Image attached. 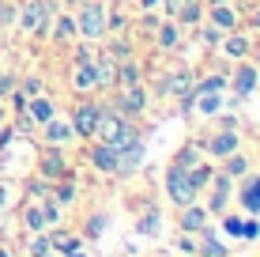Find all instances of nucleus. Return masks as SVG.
Instances as JSON below:
<instances>
[{"mask_svg":"<svg viewBox=\"0 0 260 257\" xmlns=\"http://www.w3.org/2000/svg\"><path fill=\"white\" fill-rule=\"evenodd\" d=\"M170 193H174V201H181V205L192 201L196 185H192V178H185V166H174V170H170Z\"/></svg>","mask_w":260,"mask_h":257,"instance_id":"f257e3e1","label":"nucleus"},{"mask_svg":"<svg viewBox=\"0 0 260 257\" xmlns=\"http://www.w3.org/2000/svg\"><path fill=\"white\" fill-rule=\"evenodd\" d=\"M98 121H102V110H98V106H83V110H79V118H76V132L91 136Z\"/></svg>","mask_w":260,"mask_h":257,"instance_id":"f03ea898","label":"nucleus"},{"mask_svg":"<svg viewBox=\"0 0 260 257\" xmlns=\"http://www.w3.org/2000/svg\"><path fill=\"white\" fill-rule=\"evenodd\" d=\"M94 166H98V170H106V174H113V170H117V152H113V148L110 144H102V148H94Z\"/></svg>","mask_w":260,"mask_h":257,"instance_id":"7ed1b4c3","label":"nucleus"},{"mask_svg":"<svg viewBox=\"0 0 260 257\" xmlns=\"http://www.w3.org/2000/svg\"><path fill=\"white\" fill-rule=\"evenodd\" d=\"M234 144H238L234 132H222V136H215V140H211V155H226V152H234Z\"/></svg>","mask_w":260,"mask_h":257,"instance_id":"20e7f679","label":"nucleus"},{"mask_svg":"<svg viewBox=\"0 0 260 257\" xmlns=\"http://www.w3.org/2000/svg\"><path fill=\"white\" fill-rule=\"evenodd\" d=\"M234 87H238V95H249L256 87V72H253V68H241L238 79H234Z\"/></svg>","mask_w":260,"mask_h":257,"instance_id":"39448f33","label":"nucleus"},{"mask_svg":"<svg viewBox=\"0 0 260 257\" xmlns=\"http://www.w3.org/2000/svg\"><path fill=\"white\" fill-rule=\"evenodd\" d=\"M102 26H106V19H102V8H91V12L83 15V31H87V34H98Z\"/></svg>","mask_w":260,"mask_h":257,"instance_id":"423d86ee","label":"nucleus"},{"mask_svg":"<svg viewBox=\"0 0 260 257\" xmlns=\"http://www.w3.org/2000/svg\"><path fill=\"white\" fill-rule=\"evenodd\" d=\"M42 19H46V4H30V8H26V15H23V23L30 26V31H38Z\"/></svg>","mask_w":260,"mask_h":257,"instance_id":"0eeeda50","label":"nucleus"},{"mask_svg":"<svg viewBox=\"0 0 260 257\" xmlns=\"http://www.w3.org/2000/svg\"><path fill=\"white\" fill-rule=\"evenodd\" d=\"M166 8L174 15H185V19H196V8H192V0H166Z\"/></svg>","mask_w":260,"mask_h":257,"instance_id":"6e6552de","label":"nucleus"},{"mask_svg":"<svg viewBox=\"0 0 260 257\" xmlns=\"http://www.w3.org/2000/svg\"><path fill=\"white\" fill-rule=\"evenodd\" d=\"M241 201H245V208L249 212H260V182H253L245 193H241Z\"/></svg>","mask_w":260,"mask_h":257,"instance_id":"1a4fd4ad","label":"nucleus"},{"mask_svg":"<svg viewBox=\"0 0 260 257\" xmlns=\"http://www.w3.org/2000/svg\"><path fill=\"white\" fill-rule=\"evenodd\" d=\"M121 110H128V113L143 110V95L136 91V87H132V91H128V95H124V99H121Z\"/></svg>","mask_w":260,"mask_h":257,"instance_id":"9d476101","label":"nucleus"},{"mask_svg":"<svg viewBox=\"0 0 260 257\" xmlns=\"http://www.w3.org/2000/svg\"><path fill=\"white\" fill-rule=\"evenodd\" d=\"M68 132H72L68 125H60V121H53V125H49V140H53V144H60V140L68 136Z\"/></svg>","mask_w":260,"mask_h":257,"instance_id":"9b49d317","label":"nucleus"},{"mask_svg":"<svg viewBox=\"0 0 260 257\" xmlns=\"http://www.w3.org/2000/svg\"><path fill=\"white\" fill-rule=\"evenodd\" d=\"M30 113H34V118H38V121H49V118H53L49 102H34V106H30Z\"/></svg>","mask_w":260,"mask_h":257,"instance_id":"f8f14e48","label":"nucleus"},{"mask_svg":"<svg viewBox=\"0 0 260 257\" xmlns=\"http://www.w3.org/2000/svg\"><path fill=\"white\" fill-rule=\"evenodd\" d=\"M76 83H79V87H91V83H94V68H79Z\"/></svg>","mask_w":260,"mask_h":257,"instance_id":"ddd939ff","label":"nucleus"},{"mask_svg":"<svg viewBox=\"0 0 260 257\" xmlns=\"http://www.w3.org/2000/svg\"><path fill=\"white\" fill-rule=\"evenodd\" d=\"M200 223H204V212H196V208L185 212V227H200Z\"/></svg>","mask_w":260,"mask_h":257,"instance_id":"4468645a","label":"nucleus"},{"mask_svg":"<svg viewBox=\"0 0 260 257\" xmlns=\"http://www.w3.org/2000/svg\"><path fill=\"white\" fill-rule=\"evenodd\" d=\"M226 49L234 53V57H241V53L249 49V42H245V38H230V46H226Z\"/></svg>","mask_w":260,"mask_h":257,"instance_id":"2eb2a0df","label":"nucleus"},{"mask_svg":"<svg viewBox=\"0 0 260 257\" xmlns=\"http://www.w3.org/2000/svg\"><path fill=\"white\" fill-rule=\"evenodd\" d=\"M204 250H208V257H226V250H222L215 238H208V242H204Z\"/></svg>","mask_w":260,"mask_h":257,"instance_id":"dca6fc26","label":"nucleus"},{"mask_svg":"<svg viewBox=\"0 0 260 257\" xmlns=\"http://www.w3.org/2000/svg\"><path fill=\"white\" fill-rule=\"evenodd\" d=\"M42 219H46V212H38V208L26 212V223H30V227H42Z\"/></svg>","mask_w":260,"mask_h":257,"instance_id":"f3484780","label":"nucleus"},{"mask_svg":"<svg viewBox=\"0 0 260 257\" xmlns=\"http://www.w3.org/2000/svg\"><path fill=\"white\" fill-rule=\"evenodd\" d=\"M215 23H219V26H230V23H234V15H230L226 8H219V12H215Z\"/></svg>","mask_w":260,"mask_h":257,"instance_id":"a211bd4d","label":"nucleus"},{"mask_svg":"<svg viewBox=\"0 0 260 257\" xmlns=\"http://www.w3.org/2000/svg\"><path fill=\"white\" fill-rule=\"evenodd\" d=\"M155 223H158V212H147V216H143V231H155Z\"/></svg>","mask_w":260,"mask_h":257,"instance_id":"6ab92c4d","label":"nucleus"},{"mask_svg":"<svg viewBox=\"0 0 260 257\" xmlns=\"http://www.w3.org/2000/svg\"><path fill=\"white\" fill-rule=\"evenodd\" d=\"M158 38H162V46H174L177 34H174V26H162V34H158Z\"/></svg>","mask_w":260,"mask_h":257,"instance_id":"aec40b11","label":"nucleus"},{"mask_svg":"<svg viewBox=\"0 0 260 257\" xmlns=\"http://www.w3.org/2000/svg\"><path fill=\"white\" fill-rule=\"evenodd\" d=\"M46 170H49V174L60 170V159H57V155H46Z\"/></svg>","mask_w":260,"mask_h":257,"instance_id":"412c9836","label":"nucleus"},{"mask_svg":"<svg viewBox=\"0 0 260 257\" xmlns=\"http://www.w3.org/2000/svg\"><path fill=\"white\" fill-rule=\"evenodd\" d=\"M57 34H60V38H68V34H72V23H68V19H60V26H57Z\"/></svg>","mask_w":260,"mask_h":257,"instance_id":"4be33fe9","label":"nucleus"},{"mask_svg":"<svg viewBox=\"0 0 260 257\" xmlns=\"http://www.w3.org/2000/svg\"><path fill=\"white\" fill-rule=\"evenodd\" d=\"M8 87H12V79H8V76H0V91H8Z\"/></svg>","mask_w":260,"mask_h":257,"instance_id":"5701e85b","label":"nucleus"},{"mask_svg":"<svg viewBox=\"0 0 260 257\" xmlns=\"http://www.w3.org/2000/svg\"><path fill=\"white\" fill-rule=\"evenodd\" d=\"M0 205H4V189H0Z\"/></svg>","mask_w":260,"mask_h":257,"instance_id":"b1692460","label":"nucleus"}]
</instances>
